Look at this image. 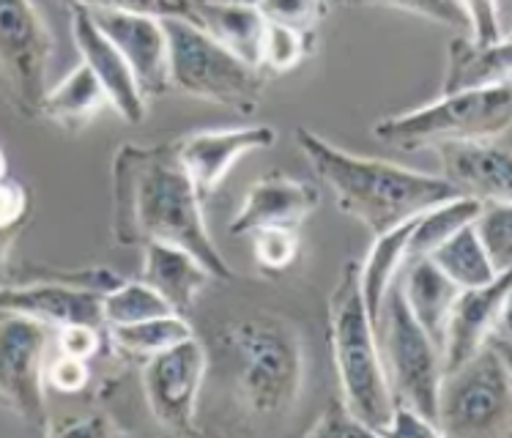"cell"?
<instances>
[{
	"label": "cell",
	"instance_id": "38",
	"mask_svg": "<svg viewBox=\"0 0 512 438\" xmlns=\"http://www.w3.org/2000/svg\"><path fill=\"white\" fill-rule=\"evenodd\" d=\"M53 340L61 354L80 356V359H94L96 354L107 351V329H96V326H61L55 329Z\"/></svg>",
	"mask_w": 512,
	"mask_h": 438
},
{
	"label": "cell",
	"instance_id": "42",
	"mask_svg": "<svg viewBox=\"0 0 512 438\" xmlns=\"http://www.w3.org/2000/svg\"><path fill=\"white\" fill-rule=\"evenodd\" d=\"M69 9H113L132 11V14H151V17H178V11L162 0H58Z\"/></svg>",
	"mask_w": 512,
	"mask_h": 438
},
{
	"label": "cell",
	"instance_id": "5",
	"mask_svg": "<svg viewBox=\"0 0 512 438\" xmlns=\"http://www.w3.org/2000/svg\"><path fill=\"white\" fill-rule=\"evenodd\" d=\"M162 28L168 42L170 91L241 115L258 110L263 85L269 80L261 69L241 61L189 20L162 17Z\"/></svg>",
	"mask_w": 512,
	"mask_h": 438
},
{
	"label": "cell",
	"instance_id": "8",
	"mask_svg": "<svg viewBox=\"0 0 512 438\" xmlns=\"http://www.w3.org/2000/svg\"><path fill=\"white\" fill-rule=\"evenodd\" d=\"M376 337L392 400L436 422V400L444 376L441 351L408 310L398 277L384 293Z\"/></svg>",
	"mask_w": 512,
	"mask_h": 438
},
{
	"label": "cell",
	"instance_id": "28",
	"mask_svg": "<svg viewBox=\"0 0 512 438\" xmlns=\"http://www.w3.org/2000/svg\"><path fill=\"white\" fill-rule=\"evenodd\" d=\"M315 53V33L296 31L288 25L266 20L261 50H258V69L266 77H277L296 69Z\"/></svg>",
	"mask_w": 512,
	"mask_h": 438
},
{
	"label": "cell",
	"instance_id": "19",
	"mask_svg": "<svg viewBox=\"0 0 512 438\" xmlns=\"http://www.w3.org/2000/svg\"><path fill=\"white\" fill-rule=\"evenodd\" d=\"M140 250H143L140 280L146 282L148 288H154L173 313H189L203 288L214 280L209 269L192 252L181 250L176 244L148 241Z\"/></svg>",
	"mask_w": 512,
	"mask_h": 438
},
{
	"label": "cell",
	"instance_id": "40",
	"mask_svg": "<svg viewBox=\"0 0 512 438\" xmlns=\"http://www.w3.org/2000/svg\"><path fill=\"white\" fill-rule=\"evenodd\" d=\"M381 436L389 438H439V428H436V422H430L428 417H422L419 411L408 406H400L395 403L392 408V417L381 430Z\"/></svg>",
	"mask_w": 512,
	"mask_h": 438
},
{
	"label": "cell",
	"instance_id": "18",
	"mask_svg": "<svg viewBox=\"0 0 512 438\" xmlns=\"http://www.w3.org/2000/svg\"><path fill=\"white\" fill-rule=\"evenodd\" d=\"M72 36L83 63L94 72L96 83L102 85L107 105L124 118L126 124H143L146 121V96L140 94L135 74L126 66L121 53L107 36L94 25L91 14L85 9H72Z\"/></svg>",
	"mask_w": 512,
	"mask_h": 438
},
{
	"label": "cell",
	"instance_id": "45",
	"mask_svg": "<svg viewBox=\"0 0 512 438\" xmlns=\"http://www.w3.org/2000/svg\"><path fill=\"white\" fill-rule=\"evenodd\" d=\"M244 3H252V6H258V3H261V0H244Z\"/></svg>",
	"mask_w": 512,
	"mask_h": 438
},
{
	"label": "cell",
	"instance_id": "34",
	"mask_svg": "<svg viewBox=\"0 0 512 438\" xmlns=\"http://www.w3.org/2000/svg\"><path fill=\"white\" fill-rule=\"evenodd\" d=\"M340 6H387V9L408 11L436 25H447L458 33H469V17L458 0H337Z\"/></svg>",
	"mask_w": 512,
	"mask_h": 438
},
{
	"label": "cell",
	"instance_id": "39",
	"mask_svg": "<svg viewBox=\"0 0 512 438\" xmlns=\"http://www.w3.org/2000/svg\"><path fill=\"white\" fill-rule=\"evenodd\" d=\"M307 436H373V433L345 408L343 400H335L318 417V422H313V428H307Z\"/></svg>",
	"mask_w": 512,
	"mask_h": 438
},
{
	"label": "cell",
	"instance_id": "9",
	"mask_svg": "<svg viewBox=\"0 0 512 438\" xmlns=\"http://www.w3.org/2000/svg\"><path fill=\"white\" fill-rule=\"evenodd\" d=\"M55 42L33 0H0V96L25 121L39 118Z\"/></svg>",
	"mask_w": 512,
	"mask_h": 438
},
{
	"label": "cell",
	"instance_id": "29",
	"mask_svg": "<svg viewBox=\"0 0 512 438\" xmlns=\"http://www.w3.org/2000/svg\"><path fill=\"white\" fill-rule=\"evenodd\" d=\"M168 313H173L168 302L143 280H124L115 291L102 296V315L107 326L137 324Z\"/></svg>",
	"mask_w": 512,
	"mask_h": 438
},
{
	"label": "cell",
	"instance_id": "14",
	"mask_svg": "<svg viewBox=\"0 0 512 438\" xmlns=\"http://www.w3.org/2000/svg\"><path fill=\"white\" fill-rule=\"evenodd\" d=\"M178 159L192 178L200 198H209L220 187L228 170L241 157L263 151L277 143L272 126H236V129H206L173 140Z\"/></svg>",
	"mask_w": 512,
	"mask_h": 438
},
{
	"label": "cell",
	"instance_id": "17",
	"mask_svg": "<svg viewBox=\"0 0 512 438\" xmlns=\"http://www.w3.org/2000/svg\"><path fill=\"white\" fill-rule=\"evenodd\" d=\"M0 310L36 318L50 329L74 324L107 329L102 315V293L69 288L58 282H6L0 285Z\"/></svg>",
	"mask_w": 512,
	"mask_h": 438
},
{
	"label": "cell",
	"instance_id": "1",
	"mask_svg": "<svg viewBox=\"0 0 512 438\" xmlns=\"http://www.w3.org/2000/svg\"><path fill=\"white\" fill-rule=\"evenodd\" d=\"M110 236L118 247L148 241L176 244L192 252L217 282L236 274L211 239L203 198L178 159L176 143H121L110 165Z\"/></svg>",
	"mask_w": 512,
	"mask_h": 438
},
{
	"label": "cell",
	"instance_id": "2",
	"mask_svg": "<svg viewBox=\"0 0 512 438\" xmlns=\"http://www.w3.org/2000/svg\"><path fill=\"white\" fill-rule=\"evenodd\" d=\"M296 143L315 176L335 195L337 209L362 222L373 236L460 195L444 178L395 165L389 159L356 157L307 126L296 129Z\"/></svg>",
	"mask_w": 512,
	"mask_h": 438
},
{
	"label": "cell",
	"instance_id": "44",
	"mask_svg": "<svg viewBox=\"0 0 512 438\" xmlns=\"http://www.w3.org/2000/svg\"><path fill=\"white\" fill-rule=\"evenodd\" d=\"M9 176V162H6V154H3V148H0V178Z\"/></svg>",
	"mask_w": 512,
	"mask_h": 438
},
{
	"label": "cell",
	"instance_id": "26",
	"mask_svg": "<svg viewBox=\"0 0 512 438\" xmlns=\"http://www.w3.org/2000/svg\"><path fill=\"white\" fill-rule=\"evenodd\" d=\"M425 258L458 288H480L499 277L471 225L452 233L450 239L441 241L439 247L430 250Z\"/></svg>",
	"mask_w": 512,
	"mask_h": 438
},
{
	"label": "cell",
	"instance_id": "30",
	"mask_svg": "<svg viewBox=\"0 0 512 438\" xmlns=\"http://www.w3.org/2000/svg\"><path fill=\"white\" fill-rule=\"evenodd\" d=\"M33 217V195L22 181L0 178V285L9 277L11 250Z\"/></svg>",
	"mask_w": 512,
	"mask_h": 438
},
{
	"label": "cell",
	"instance_id": "6",
	"mask_svg": "<svg viewBox=\"0 0 512 438\" xmlns=\"http://www.w3.org/2000/svg\"><path fill=\"white\" fill-rule=\"evenodd\" d=\"M436 428L450 438L510 436L512 376L507 348L485 343L441 376Z\"/></svg>",
	"mask_w": 512,
	"mask_h": 438
},
{
	"label": "cell",
	"instance_id": "11",
	"mask_svg": "<svg viewBox=\"0 0 512 438\" xmlns=\"http://www.w3.org/2000/svg\"><path fill=\"white\" fill-rule=\"evenodd\" d=\"M206 367L209 356L195 334L143 362V395L159 428L178 436H200L198 397Z\"/></svg>",
	"mask_w": 512,
	"mask_h": 438
},
{
	"label": "cell",
	"instance_id": "35",
	"mask_svg": "<svg viewBox=\"0 0 512 438\" xmlns=\"http://www.w3.org/2000/svg\"><path fill=\"white\" fill-rule=\"evenodd\" d=\"M258 11L263 14V20L315 33L329 14V3L326 0H261Z\"/></svg>",
	"mask_w": 512,
	"mask_h": 438
},
{
	"label": "cell",
	"instance_id": "12",
	"mask_svg": "<svg viewBox=\"0 0 512 438\" xmlns=\"http://www.w3.org/2000/svg\"><path fill=\"white\" fill-rule=\"evenodd\" d=\"M507 304H510V272L480 288H460L452 302L444 337L441 365L444 373L466 362L485 343L507 348Z\"/></svg>",
	"mask_w": 512,
	"mask_h": 438
},
{
	"label": "cell",
	"instance_id": "37",
	"mask_svg": "<svg viewBox=\"0 0 512 438\" xmlns=\"http://www.w3.org/2000/svg\"><path fill=\"white\" fill-rule=\"evenodd\" d=\"M469 17V36L480 44H496L507 39L499 14V0H458Z\"/></svg>",
	"mask_w": 512,
	"mask_h": 438
},
{
	"label": "cell",
	"instance_id": "24",
	"mask_svg": "<svg viewBox=\"0 0 512 438\" xmlns=\"http://www.w3.org/2000/svg\"><path fill=\"white\" fill-rule=\"evenodd\" d=\"M414 219H406L403 225L387 233H378L373 247L367 250L365 261H359V288H362V299H365L373 326L378 324L384 293L389 291V285L395 282L403 263L408 261V236L414 228Z\"/></svg>",
	"mask_w": 512,
	"mask_h": 438
},
{
	"label": "cell",
	"instance_id": "4",
	"mask_svg": "<svg viewBox=\"0 0 512 438\" xmlns=\"http://www.w3.org/2000/svg\"><path fill=\"white\" fill-rule=\"evenodd\" d=\"M329 345L343 392L340 400L373 436H381L395 400L381 365L376 326L359 288V261H345L335 291L329 293Z\"/></svg>",
	"mask_w": 512,
	"mask_h": 438
},
{
	"label": "cell",
	"instance_id": "31",
	"mask_svg": "<svg viewBox=\"0 0 512 438\" xmlns=\"http://www.w3.org/2000/svg\"><path fill=\"white\" fill-rule=\"evenodd\" d=\"M11 282H58V285H69V288H83V291L110 293L115 291L124 277L110 272L107 266H83V269H63V266H50V263L31 261L22 263L20 269H9ZM6 277V280H9Z\"/></svg>",
	"mask_w": 512,
	"mask_h": 438
},
{
	"label": "cell",
	"instance_id": "16",
	"mask_svg": "<svg viewBox=\"0 0 512 438\" xmlns=\"http://www.w3.org/2000/svg\"><path fill=\"white\" fill-rule=\"evenodd\" d=\"M444 181L482 203L504 200L510 203V148L499 137L482 140H452L436 146Z\"/></svg>",
	"mask_w": 512,
	"mask_h": 438
},
{
	"label": "cell",
	"instance_id": "13",
	"mask_svg": "<svg viewBox=\"0 0 512 438\" xmlns=\"http://www.w3.org/2000/svg\"><path fill=\"white\" fill-rule=\"evenodd\" d=\"M107 42L121 53L126 66L135 74L140 94L148 99H162L170 94L168 83V42L159 17L132 14V11L85 9Z\"/></svg>",
	"mask_w": 512,
	"mask_h": 438
},
{
	"label": "cell",
	"instance_id": "23",
	"mask_svg": "<svg viewBox=\"0 0 512 438\" xmlns=\"http://www.w3.org/2000/svg\"><path fill=\"white\" fill-rule=\"evenodd\" d=\"M105 107L107 96L102 85L96 83L94 72L80 63L55 88H47L42 107H39V118H47L50 124L61 126L63 132L77 135L85 126L94 124Z\"/></svg>",
	"mask_w": 512,
	"mask_h": 438
},
{
	"label": "cell",
	"instance_id": "3",
	"mask_svg": "<svg viewBox=\"0 0 512 438\" xmlns=\"http://www.w3.org/2000/svg\"><path fill=\"white\" fill-rule=\"evenodd\" d=\"M217 343L228 356L241 406L252 417L291 414L304 384V343L296 324L261 310L222 326Z\"/></svg>",
	"mask_w": 512,
	"mask_h": 438
},
{
	"label": "cell",
	"instance_id": "10",
	"mask_svg": "<svg viewBox=\"0 0 512 438\" xmlns=\"http://www.w3.org/2000/svg\"><path fill=\"white\" fill-rule=\"evenodd\" d=\"M55 329L36 318L0 310V408L28 425L33 433H50L44 365Z\"/></svg>",
	"mask_w": 512,
	"mask_h": 438
},
{
	"label": "cell",
	"instance_id": "36",
	"mask_svg": "<svg viewBox=\"0 0 512 438\" xmlns=\"http://www.w3.org/2000/svg\"><path fill=\"white\" fill-rule=\"evenodd\" d=\"M88 384H91L88 359L61 354V351H58L55 359H47V365H44V386L50 392H55V395H80V392H85Z\"/></svg>",
	"mask_w": 512,
	"mask_h": 438
},
{
	"label": "cell",
	"instance_id": "22",
	"mask_svg": "<svg viewBox=\"0 0 512 438\" xmlns=\"http://www.w3.org/2000/svg\"><path fill=\"white\" fill-rule=\"evenodd\" d=\"M398 280L411 315L417 318V324L428 332L430 340L441 351L444 321H447V313H450L460 288L447 280L428 258H411L406 272L400 269Z\"/></svg>",
	"mask_w": 512,
	"mask_h": 438
},
{
	"label": "cell",
	"instance_id": "33",
	"mask_svg": "<svg viewBox=\"0 0 512 438\" xmlns=\"http://www.w3.org/2000/svg\"><path fill=\"white\" fill-rule=\"evenodd\" d=\"M252 255L255 263L263 274L277 277L291 269L293 263L299 261L302 252V241H299V230L285 228H263L252 230Z\"/></svg>",
	"mask_w": 512,
	"mask_h": 438
},
{
	"label": "cell",
	"instance_id": "41",
	"mask_svg": "<svg viewBox=\"0 0 512 438\" xmlns=\"http://www.w3.org/2000/svg\"><path fill=\"white\" fill-rule=\"evenodd\" d=\"M126 430L107 414H88L80 419H63V422H53L47 436H124Z\"/></svg>",
	"mask_w": 512,
	"mask_h": 438
},
{
	"label": "cell",
	"instance_id": "15",
	"mask_svg": "<svg viewBox=\"0 0 512 438\" xmlns=\"http://www.w3.org/2000/svg\"><path fill=\"white\" fill-rule=\"evenodd\" d=\"M318 206L321 192L315 184L285 173H269L244 192L241 209L230 222V233L250 236L252 230L263 228L299 230Z\"/></svg>",
	"mask_w": 512,
	"mask_h": 438
},
{
	"label": "cell",
	"instance_id": "20",
	"mask_svg": "<svg viewBox=\"0 0 512 438\" xmlns=\"http://www.w3.org/2000/svg\"><path fill=\"white\" fill-rule=\"evenodd\" d=\"M187 20L258 69V50L266 28L258 6L244 0H189Z\"/></svg>",
	"mask_w": 512,
	"mask_h": 438
},
{
	"label": "cell",
	"instance_id": "25",
	"mask_svg": "<svg viewBox=\"0 0 512 438\" xmlns=\"http://www.w3.org/2000/svg\"><path fill=\"white\" fill-rule=\"evenodd\" d=\"M187 337H192V326L178 313L159 315V318H148L137 324L107 326V348L124 359H143V362L148 356L162 354L173 345L184 343Z\"/></svg>",
	"mask_w": 512,
	"mask_h": 438
},
{
	"label": "cell",
	"instance_id": "27",
	"mask_svg": "<svg viewBox=\"0 0 512 438\" xmlns=\"http://www.w3.org/2000/svg\"><path fill=\"white\" fill-rule=\"evenodd\" d=\"M482 200L469 198V195H455V198L444 200L422 211L414 219V228L408 236V261L411 258H425L430 250H436L441 241H447L452 233L466 228L480 214Z\"/></svg>",
	"mask_w": 512,
	"mask_h": 438
},
{
	"label": "cell",
	"instance_id": "21",
	"mask_svg": "<svg viewBox=\"0 0 512 438\" xmlns=\"http://www.w3.org/2000/svg\"><path fill=\"white\" fill-rule=\"evenodd\" d=\"M512 58L510 39L496 44H480L469 33H458L447 50V72L441 94L480 91L491 85L510 83Z\"/></svg>",
	"mask_w": 512,
	"mask_h": 438
},
{
	"label": "cell",
	"instance_id": "7",
	"mask_svg": "<svg viewBox=\"0 0 512 438\" xmlns=\"http://www.w3.org/2000/svg\"><path fill=\"white\" fill-rule=\"evenodd\" d=\"M510 121L512 88L510 83H499L480 91L441 94L430 105L381 118L373 124V135L392 148L414 151L452 140L502 137L510 129Z\"/></svg>",
	"mask_w": 512,
	"mask_h": 438
},
{
	"label": "cell",
	"instance_id": "32",
	"mask_svg": "<svg viewBox=\"0 0 512 438\" xmlns=\"http://www.w3.org/2000/svg\"><path fill=\"white\" fill-rule=\"evenodd\" d=\"M474 236L480 239L482 250L496 269V274L510 272L512 263V206L504 200L482 203L480 214L471 222Z\"/></svg>",
	"mask_w": 512,
	"mask_h": 438
},
{
	"label": "cell",
	"instance_id": "43",
	"mask_svg": "<svg viewBox=\"0 0 512 438\" xmlns=\"http://www.w3.org/2000/svg\"><path fill=\"white\" fill-rule=\"evenodd\" d=\"M162 3H168V6H173V9L178 11V17H181V20H187L189 0H162Z\"/></svg>",
	"mask_w": 512,
	"mask_h": 438
}]
</instances>
